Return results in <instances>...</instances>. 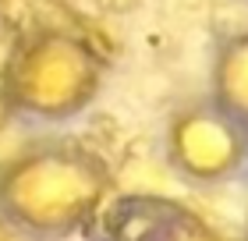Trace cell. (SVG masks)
Returning <instances> with one entry per match:
<instances>
[{
  "label": "cell",
  "mask_w": 248,
  "mask_h": 241,
  "mask_svg": "<svg viewBox=\"0 0 248 241\" xmlns=\"http://www.w3.org/2000/svg\"><path fill=\"white\" fill-rule=\"evenodd\" d=\"M110 195V163L89 142L67 135L25 145L0 170V216L39 241L85 231Z\"/></svg>",
  "instance_id": "1"
},
{
  "label": "cell",
  "mask_w": 248,
  "mask_h": 241,
  "mask_svg": "<svg viewBox=\"0 0 248 241\" xmlns=\"http://www.w3.org/2000/svg\"><path fill=\"white\" fill-rule=\"evenodd\" d=\"M82 234L85 241H223L191 206L156 192H114Z\"/></svg>",
  "instance_id": "4"
},
{
  "label": "cell",
  "mask_w": 248,
  "mask_h": 241,
  "mask_svg": "<svg viewBox=\"0 0 248 241\" xmlns=\"http://www.w3.org/2000/svg\"><path fill=\"white\" fill-rule=\"evenodd\" d=\"M107 57L71 29H39L18 43L0 71V103L32 121H71L99 96Z\"/></svg>",
  "instance_id": "2"
},
{
  "label": "cell",
  "mask_w": 248,
  "mask_h": 241,
  "mask_svg": "<svg viewBox=\"0 0 248 241\" xmlns=\"http://www.w3.org/2000/svg\"><path fill=\"white\" fill-rule=\"evenodd\" d=\"M209 96L248 124V29L220 43L217 57H213Z\"/></svg>",
  "instance_id": "5"
},
{
  "label": "cell",
  "mask_w": 248,
  "mask_h": 241,
  "mask_svg": "<svg viewBox=\"0 0 248 241\" xmlns=\"http://www.w3.org/2000/svg\"><path fill=\"white\" fill-rule=\"evenodd\" d=\"M245 231H248V216H245Z\"/></svg>",
  "instance_id": "7"
},
{
  "label": "cell",
  "mask_w": 248,
  "mask_h": 241,
  "mask_svg": "<svg viewBox=\"0 0 248 241\" xmlns=\"http://www.w3.org/2000/svg\"><path fill=\"white\" fill-rule=\"evenodd\" d=\"M234 241H248V234H245V238H234Z\"/></svg>",
  "instance_id": "6"
},
{
  "label": "cell",
  "mask_w": 248,
  "mask_h": 241,
  "mask_svg": "<svg viewBox=\"0 0 248 241\" xmlns=\"http://www.w3.org/2000/svg\"><path fill=\"white\" fill-rule=\"evenodd\" d=\"M163 142L170 170L191 185L231 181L248 163V124L213 96L177 107Z\"/></svg>",
  "instance_id": "3"
}]
</instances>
